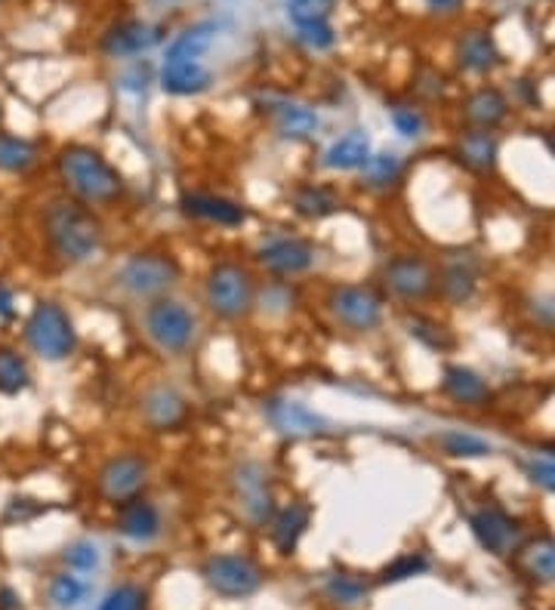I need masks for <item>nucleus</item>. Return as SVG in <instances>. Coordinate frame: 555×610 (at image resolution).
Masks as SVG:
<instances>
[{"mask_svg": "<svg viewBox=\"0 0 555 610\" xmlns=\"http://www.w3.org/2000/svg\"><path fill=\"white\" fill-rule=\"evenodd\" d=\"M37 226H41L46 250L65 265H84V262L96 260L106 244V229L96 210L68 198L65 192L41 204Z\"/></svg>", "mask_w": 555, "mask_h": 610, "instance_id": "f257e3e1", "label": "nucleus"}, {"mask_svg": "<svg viewBox=\"0 0 555 610\" xmlns=\"http://www.w3.org/2000/svg\"><path fill=\"white\" fill-rule=\"evenodd\" d=\"M56 176L68 198L87 207H115L127 192L121 170L87 142H68L56 152Z\"/></svg>", "mask_w": 555, "mask_h": 610, "instance_id": "f03ea898", "label": "nucleus"}, {"mask_svg": "<svg viewBox=\"0 0 555 610\" xmlns=\"http://www.w3.org/2000/svg\"><path fill=\"white\" fill-rule=\"evenodd\" d=\"M257 275L238 260H219L204 275V305L219 320H244L257 308Z\"/></svg>", "mask_w": 555, "mask_h": 610, "instance_id": "7ed1b4c3", "label": "nucleus"}, {"mask_svg": "<svg viewBox=\"0 0 555 610\" xmlns=\"http://www.w3.org/2000/svg\"><path fill=\"white\" fill-rule=\"evenodd\" d=\"M22 339L34 358L46 364H62L77 351V327L68 308L56 299H37L22 324Z\"/></svg>", "mask_w": 555, "mask_h": 610, "instance_id": "20e7f679", "label": "nucleus"}, {"mask_svg": "<svg viewBox=\"0 0 555 610\" xmlns=\"http://www.w3.org/2000/svg\"><path fill=\"white\" fill-rule=\"evenodd\" d=\"M142 334L167 358H183L198 339V315L176 296H157L142 308Z\"/></svg>", "mask_w": 555, "mask_h": 610, "instance_id": "39448f33", "label": "nucleus"}, {"mask_svg": "<svg viewBox=\"0 0 555 610\" xmlns=\"http://www.w3.org/2000/svg\"><path fill=\"white\" fill-rule=\"evenodd\" d=\"M183 277V269L170 250H137L115 269V287L130 299H157L167 296Z\"/></svg>", "mask_w": 555, "mask_h": 610, "instance_id": "423d86ee", "label": "nucleus"}, {"mask_svg": "<svg viewBox=\"0 0 555 610\" xmlns=\"http://www.w3.org/2000/svg\"><path fill=\"white\" fill-rule=\"evenodd\" d=\"M383 293L373 284H361V281L334 284L324 299L327 315L349 334H373L383 324Z\"/></svg>", "mask_w": 555, "mask_h": 610, "instance_id": "0eeeda50", "label": "nucleus"}, {"mask_svg": "<svg viewBox=\"0 0 555 610\" xmlns=\"http://www.w3.org/2000/svg\"><path fill=\"white\" fill-rule=\"evenodd\" d=\"M200 577H204L210 592H216L219 598H229V601L257 596L262 586L260 565L253 558L241 555V552H216V555H210L200 567Z\"/></svg>", "mask_w": 555, "mask_h": 610, "instance_id": "6e6552de", "label": "nucleus"}, {"mask_svg": "<svg viewBox=\"0 0 555 610\" xmlns=\"http://www.w3.org/2000/svg\"><path fill=\"white\" fill-rule=\"evenodd\" d=\"M229 490L250 524L262 527V524L272 521V515H275V493H272L269 469L262 466L260 459H238L229 472Z\"/></svg>", "mask_w": 555, "mask_h": 610, "instance_id": "1a4fd4ad", "label": "nucleus"}, {"mask_svg": "<svg viewBox=\"0 0 555 610\" xmlns=\"http://www.w3.org/2000/svg\"><path fill=\"white\" fill-rule=\"evenodd\" d=\"M380 284L389 296H395L401 303H423L435 293L438 272L423 253H395L392 260H385Z\"/></svg>", "mask_w": 555, "mask_h": 610, "instance_id": "9d476101", "label": "nucleus"}, {"mask_svg": "<svg viewBox=\"0 0 555 610\" xmlns=\"http://www.w3.org/2000/svg\"><path fill=\"white\" fill-rule=\"evenodd\" d=\"M149 459L139 450H118L99 466L96 472V490L99 497L111 505H121L133 497H142V490L149 484Z\"/></svg>", "mask_w": 555, "mask_h": 610, "instance_id": "9b49d317", "label": "nucleus"}, {"mask_svg": "<svg viewBox=\"0 0 555 610\" xmlns=\"http://www.w3.org/2000/svg\"><path fill=\"white\" fill-rule=\"evenodd\" d=\"M257 262L269 275L300 277L315 269L318 250L308 238H300V235H275V238L262 241L257 250Z\"/></svg>", "mask_w": 555, "mask_h": 610, "instance_id": "f8f14e48", "label": "nucleus"}, {"mask_svg": "<svg viewBox=\"0 0 555 610\" xmlns=\"http://www.w3.org/2000/svg\"><path fill=\"white\" fill-rule=\"evenodd\" d=\"M262 416L275 432L291 435V438H312V435L330 432V420L315 407H308L300 397H269V401H262Z\"/></svg>", "mask_w": 555, "mask_h": 610, "instance_id": "ddd939ff", "label": "nucleus"}, {"mask_svg": "<svg viewBox=\"0 0 555 610\" xmlns=\"http://www.w3.org/2000/svg\"><path fill=\"white\" fill-rule=\"evenodd\" d=\"M188 401L170 382H152L139 395V416L152 432H176L188 423Z\"/></svg>", "mask_w": 555, "mask_h": 610, "instance_id": "4468645a", "label": "nucleus"}, {"mask_svg": "<svg viewBox=\"0 0 555 610\" xmlns=\"http://www.w3.org/2000/svg\"><path fill=\"white\" fill-rule=\"evenodd\" d=\"M179 210L195 222L219 226V229H241L247 222L244 204H238L229 195L204 192V188H185L179 195Z\"/></svg>", "mask_w": 555, "mask_h": 610, "instance_id": "2eb2a0df", "label": "nucleus"}, {"mask_svg": "<svg viewBox=\"0 0 555 610\" xmlns=\"http://www.w3.org/2000/svg\"><path fill=\"white\" fill-rule=\"evenodd\" d=\"M161 37H164L161 25L142 22V19H121V22L108 25L106 34L99 37V50L111 59H130V56L149 53Z\"/></svg>", "mask_w": 555, "mask_h": 610, "instance_id": "dca6fc26", "label": "nucleus"}, {"mask_svg": "<svg viewBox=\"0 0 555 610\" xmlns=\"http://www.w3.org/2000/svg\"><path fill=\"white\" fill-rule=\"evenodd\" d=\"M115 531H118L123 540L145 546V543H154L157 536L164 534V515H161V509H157L152 500L133 497V500L118 505Z\"/></svg>", "mask_w": 555, "mask_h": 610, "instance_id": "f3484780", "label": "nucleus"}, {"mask_svg": "<svg viewBox=\"0 0 555 610\" xmlns=\"http://www.w3.org/2000/svg\"><path fill=\"white\" fill-rule=\"evenodd\" d=\"M469 527L476 534L478 546L493 552V555H503L515 543V536H519L515 519L509 515L507 509H500V505H481L478 512L469 515Z\"/></svg>", "mask_w": 555, "mask_h": 610, "instance_id": "a211bd4d", "label": "nucleus"}, {"mask_svg": "<svg viewBox=\"0 0 555 610\" xmlns=\"http://www.w3.org/2000/svg\"><path fill=\"white\" fill-rule=\"evenodd\" d=\"M370 154H373V142L364 130H349L339 139L327 145L322 157V167L330 173H361L368 167Z\"/></svg>", "mask_w": 555, "mask_h": 610, "instance_id": "6ab92c4d", "label": "nucleus"}, {"mask_svg": "<svg viewBox=\"0 0 555 610\" xmlns=\"http://www.w3.org/2000/svg\"><path fill=\"white\" fill-rule=\"evenodd\" d=\"M308 521H312V509L303 500H293V503L275 509V515L269 521V536L281 555H291L300 546V540L308 531Z\"/></svg>", "mask_w": 555, "mask_h": 610, "instance_id": "aec40b11", "label": "nucleus"}, {"mask_svg": "<svg viewBox=\"0 0 555 610\" xmlns=\"http://www.w3.org/2000/svg\"><path fill=\"white\" fill-rule=\"evenodd\" d=\"M509 99L497 87H478L463 102V118L476 130H497L507 121Z\"/></svg>", "mask_w": 555, "mask_h": 610, "instance_id": "412c9836", "label": "nucleus"}, {"mask_svg": "<svg viewBox=\"0 0 555 610\" xmlns=\"http://www.w3.org/2000/svg\"><path fill=\"white\" fill-rule=\"evenodd\" d=\"M291 207L293 214L303 216L308 222H322V219H330V216L342 210V200H339V195L330 185L300 183L293 188Z\"/></svg>", "mask_w": 555, "mask_h": 610, "instance_id": "4be33fe9", "label": "nucleus"}, {"mask_svg": "<svg viewBox=\"0 0 555 610\" xmlns=\"http://www.w3.org/2000/svg\"><path fill=\"white\" fill-rule=\"evenodd\" d=\"M442 392H445L450 401L463 404V407H481V404H488V397H491L488 382L481 380L472 367L463 364L445 367V373H442Z\"/></svg>", "mask_w": 555, "mask_h": 610, "instance_id": "5701e85b", "label": "nucleus"}, {"mask_svg": "<svg viewBox=\"0 0 555 610\" xmlns=\"http://www.w3.org/2000/svg\"><path fill=\"white\" fill-rule=\"evenodd\" d=\"M457 157H460L463 167H469L472 173H488L497 167V157H500V142L493 137V130H463L457 139Z\"/></svg>", "mask_w": 555, "mask_h": 610, "instance_id": "b1692460", "label": "nucleus"}, {"mask_svg": "<svg viewBox=\"0 0 555 610\" xmlns=\"http://www.w3.org/2000/svg\"><path fill=\"white\" fill-rule=\"evenodd\" d=\"M214 84V75L207 65L195 62H164V72H161V87L170 96H198Z\"/></svg>", "mask_w": 555, "mask_h": 610, "instance_id": "393cba45", "label": "nucleus"}, {"mask_svg": "<svg viewBox=\"0 0 555 610\" xmlns=\"http://www.w3.org/2000/svg\"><path fill=\"white\" fill-rule=\"evenodd\" d=\"M216 31H219V22L216 19H200V22H192L188 29H183L173 41L167 44V53H164V62H195L200 59L210 44H214Z\"/></svg>", "mask_w": 555, "mask_h": 610, "instance_id": "a878e982", "label": "nucleus"}, {"mask_svg": "<svg viewBox=\"0 0 555 610\" xmlns=\"http://www.w3.org/2000/svg\"><path fill=\"white\" fill-rule=\"evenodd\" d=\"M435 291L445 296L447 303L463 305L469 303L478 291V272H476V262L472 260H447L445 269L438 272V284H435Z\"/></svg>", "mask_w": 555, "mask_h": 610, "instance_id": "bb28decb", "label": "nucleus"}, {"mask_svg": "<svg viewBox=\"0 0 555 610\" xmlns=\"http://www.w3.org/2000/svg\"><path fill=\"white\" fill-rule=\"evenodd\" d=\"M272 111V121H275V130L281 139H308L318 133L322 127V118L312 106H303V102H278Z\"/></svg>", "mask_w": 555, "mask_h": 610, "instance_id": "cd10ccee", "label": "nucleus"}, {"mask_svg": "<svg viewBox=\"0 0 555 610\" xmlns=\"http://www.w3.org/2000/svg\"><path fill=\"white\" fill-rule=\"evenodd\" d=\"M41 152H37V142L29 137H19L0 127V173H10V176H25L37 167Z\"/></svg>", "mask_w": 555, "mask_h": 610, "instance_id": "c85d7f7f", "label": "nucleus"}, {"mask_svg": "<svg viewBox=\"0 0 555 610\" xmlns=\"http://www.w3.org/2000/svg\"><path fill=\"white\" fill-rule=\"evenodd\" d=\"M457 59H460V65L466 72L485 75V72L497 68L500 50H497V44H493V37L488 31H466L460 37V44H457Z\"/></svg>", "mask_w": 555, "mask_h": 610, "instance_id": "c756f323", "label": "nucleus"}, {"mask_svg": "<svg viewBox=\"0 0 555 610\" xmlns=\"http://www.w3.org/2000/svg\"><path fill=\"white\" fill-rule=\"evenodd\" d=\"M31 385V367L25 361V355L15 349V346H7L0 342V395L15 397L22 395Z\"/></svg>", "mask_w": 555, "mask_h": 610, "instance_id": "7c9ffc66", "label": "nucleus"}, {"mask_svg": "<svg viewBox=\"0 0 555 610\" xmlns=\"http://www.w3.org/2000/svg\"><path fill=\"white\" fill-rule=\"evenodd\" d=\"M404 164L395 152H373L368 167L361 170V185L373 188V192H389L392 185H399Z\"/></svg>", "mask_w": 555, "mask_h": 610, "instance_id": "2f4dec72", "label": "nucleus"}, {"mask_svg": "<svg viewBox=\"0 0 555 610\" xmlns=\"http://www.w3.org/2000/svg\"><path fill=\"white\" fill-rule=\"evenodd\" d=\"M90 596V582H84L80 577H75L72 570H62V574H53L50 577V586H46V598L50 604L59 610H75L80 608Z\"/></svg>", "mask_w": 555, "mask_h": 610, "instance_id": "473e14b6", "label": "nucleus"}, {"mask_svg": "<svg viewBox=\"0 0 555 610\" xmlns=\"http://www.w3.org/2000/svg\"><path fill=\"white\" fill-rule=\"evenodd\" d=\"M438 447L445 450L447 457L457 459H481L493 454L491 442L478 438L472 432H463V428H447V432H442L438 435Z\"/></svg>", "mask_w": 555, "mask_h": 610, "instance_id": "72a5a7b5", "label": "nucleus"}, {"mask_svg": "<svg viewBox=\"0 0 555 610\" xmlns=\"http://www.w3.org/2000/svg\"><path fill=\"white\" fill-rule=\"evenodd\" d=\"M324 592L339 601V604H361L364 598H368V582L361 580V577H355V574H346V570H334V574H327V580H324Z\"/></svg>", "mask_w": 555, "mask_h": 610, "instance_id": "f704fd0d", "label": "nucleus"}, {"mask_svg": "<svg viewBox=\"0 0 555 610\" xmlns=\"http://www.w3.org/2000/svg\"><path fill=\"white\" fill-rule=\"evenodd\" d=\"M524 567L527 574L540 582H555V540L543 536L531 549L524 552Z\"/></svg>", "mask_w": 555, "mask_h": 610, "instance_id": "c9c22d12", "label": "nucleus"}, {"mask_svg": "<svg viewBox=\"0 0 555 610\" xmlns=\"http://www.w3.org/2000/svg\"><path fill=\"white\" fill-rule=\"evenodd\" d=\"M389 123H392V130H395L401 139H420L423 137V130H426L423 111L416 106H411V102H392V106H389Z\"/></svg>", "mask_w": 555, "mask_h": 610, "instance_id": "e433bc0d", "label": "nucleus"}, {"mask_svg": "<svg viewBox=\"0 0 555 610\" xmlns=\"http://www.w3.org/2000/svg\"><path fill=\"white\" fill-rule=\"evenodd\" d=\"M149 608V596L137 582H118L115 589H108L106 598L99 601L96 610H145Z\"/></svg>", "mask_w": 555, "mask_h": 610, "instance_id": "4c0bfd02", "label": "nucleus"}, {"mask_svg": "<svg viewBox=\"0 0 555 610\" xmlns=\"http://www.w3.org/2000/svg\"><path fill=\"white\" fill-rule=\"evenodd\" d=\"M426 570H429V558H426L423 552H404V555H399L395 562H389V565L383 567L380 582L414 580V577L426 574Z\"/></svg>", "mask_w": 555, "mask_h": 610, "instance_id": "58836bf2", "label": "nucleus"}, {"mask_svg": "<svg viewBox=\"0 0 555 610\" xmlns=\"http://www.w3.org/2000/svg\"><path fill=\"white\" fill-rule=\"evenodd\" d=\"M407 334H411V339H416V342H423L426 349H450L454 346V339H450V334H447L445 327L438 324V320L432 318H411L407 320Z\"/></svg>", "mask_w": 555, "mask_h": 610, "instance_id": "ea45409f", "label": "nucleus"}, {"mask_svg": "<svg viewBox=\"0 0 555 610\" xmlns=\"http://www.w3.org/2000/svg\"><path fill=\"white\" fill-rule=\"evenodd\" d=\"M62 562H65V567L72 574H92L99 567V549H96V543H90V540H75V543L65 546Z\"/></svg>", "mask_w": 555, "mask_h": 610, "instance_id": "a19ab883", "label": "nucleus"}, {"mask_svg": "<svg viewBox=\"0 0 555 610\" xmlns=\"http://www.w3.org/2000/svg\"><path fill=\"white\" fill-rule=\"evenodd\" d=\"M296 37H300L308 50H315V53L330 50V46L337 44V34H334V29H330V22H327V19H306V22H296Z\"/></svg>", "mask_w": 555, "mask_h": 610, "instance_id": "79ce46f5", "label": "nucleus"}, {"mask_svg": "<svg viewBox=\"0 0 555 610\" xmlns=\"http://www.w3.org/2000/svg\"><path fill=\"white\" fill-rule=\"evenodd\" d=\"M334 0H287V15L291 22H306V19H327Z\"/></svg>", "mask_w": 555, "mask_h": 610, "instance_id": "37998d69", "label": "nucleus"}, {"mask_svg": "<svg viewBox=\"0 0 555 610\" xmlns=\"http://www.w3.org/2000/svg\"><path fill=\"white\" fill-rule=\"evenodd\" d=\"M524 472H527V478H531L534 484L555 493V457L527 459V462H524Z\"/></svg>", "mask_w": 555, "mask_h": 610, "instance_id": "c03bdc74", "label": "nucleus"}, {"mask_svg": "<svg viewBox=\"0 0 555 610\" xmlns=\"http://www.w3.org/2000/svg\"><path fill=\"white\" fill-rule=\"evenodd\" d=\"M531 312H534V320H537L540 327L555 330V296H540V299H534Z\"/></svg>", "mask_w": 555, "mask_h": 610, "instance_id": "a18cd8bd", "label": "nucleus"}, {"mask_svg": "<svg viewBox=\"0 0 555 610\" xmlns=\"http://www.w3.org/2000/svg\"><path fill=\"white\" fill-rule=\"evenodd\" d=\"M123 90L130 92H145V87H149V65H142V62H137L127 75L121 77Z\"/></svg>", "mask_w": 555, "mask_h": 610, "instance_id": "49530a36", "label": "nucleus"}, {"mask_svg": "<svg viewBox=\"0 0 555 610\" xmlns=\"http://www.w3.org/2000/svg\"><path fill=\"white\" fill-rule=\"evenodd\" d=\"M31 500H25V497H15V500H10V505H7V521H29L34 519L37 512H41V505H29Z\"/></svg>", "mask_w": 555, "mask_h": 610, "instance_id": "de8ad7c7", "label": "nucleus"}, {"mask_svg": "<svg viewBox=\"0 0 555 610\" xmlns=\"http://www.w3.org/2000/svg\"><path fill=\"white\" fill-rule=\"evenodd\" d=\"M15 318V291L0 277V320Z\"/></svg>", "mask_w": 555, "mask_h": 610, "instance_id": "09e8293b", "label": "nucleus"}, {"mask_svg": "<svg viewBox=\"0 0 555 610\" xmlns=\"http://www.w3.org/2000/svg\"><path fill=\"white\" fill-rule=\"evenodd\" d=\"M0 610H22V598L13 586H0Z\"/></svg>", "mask_w": 555, "mask_h": 610, "instance_id": "8fccbe9b", "label": "nucleus"}, {"mask_svg": "<svg viewBox=\"0 0 555 610\" xmlns=\"http://www.w3.org/2000/svg\"><path fill=\"white\" fill-rule=\"evenodd\" d=\"M426 3H429L435 13H454V10L460 7L463 0H426Z\"/></svg>", "mask_w": 555, "mask_h": 610, "instance_id": "3c124183", "label": "nucleus"}]
</instances>
